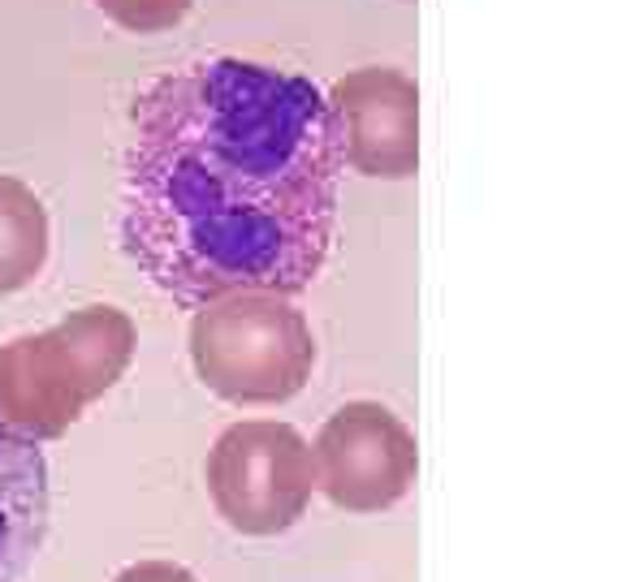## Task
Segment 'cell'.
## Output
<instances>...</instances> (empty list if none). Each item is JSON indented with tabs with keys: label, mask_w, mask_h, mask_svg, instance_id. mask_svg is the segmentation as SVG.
I'll return each instance as SVG.
<instances>
[{
	"label": "cell",
	"mask_w": 622,
	"mask_h": 582,
	"mask_svg": "<svg viewBox=\"0 0 622 582\" xmlns=\"http://www.w3.org/2000/svg\"><path fill=\"white\" fill-rule=\"evenodd\" d=\"M112 582H200L186 565H173V561H139V565H126Z\"/></svg>",
	"instance_id": "cell-10"
},
{
	"label": "cell",
	"mask_w": 622,
	"mask_h": 582,
	"mask_svg": "<svg viewBox=\"0 0 622 582\" xmlns=\"http://www.w3.org/2000/svg\"><path fill=\"white\" fill-rule=\"evenodd\" d=\"M104 18L130 35H160L173 31L195 0H92Z\"/></svg>",
	"instance_id": "cell-9"
},
{
	"label": "cell",
	"mask_w": 622,
	"mask_h": 582,
	"mask_svg": "<svg viewBox=\"0 0 622 582\" xmlns=\"http://www.w3.org/2000/svg\"><path fill=\"white\" fill-rule=\"evenodd\" d=\"M337 126L324 91L243 56L156 78L130 108L117 238L182 306L303 293L337 225Z\"/></svg>",
	"instance_id": "cell-1"
},
{
	"label": "cell",
	"mask_w": 622,
	"mask_h": 582,
	"mask_svg": "<svg viewBox=\"0 0 622 582\" xmlns=\"http://www.w3.org/2000/svg\"><path fill=\"white\" fill-rule=\"evenodd\" d=\"M337 155L346 169L380 182H407L419 169V87L394 65H363L329 91Z\"/></svg>",
	"instance_id": "cell-6"
},
{
	"label": "cell",
	"mask_w": 622,
	"mask_h": 582,
	"mask_svg": "<svg viewBox=\"0 0 622 582\" xmlns=\"http://www.w3.org/2000/svg\"><path fill=\"white\" fill-rule=\"evenodd\" d=\"M311 444L290 423L243 419L225 428L207 453V496L238 535L290 531L311 505Z\"/></svg>",
	"instance_id": "cell-4"
},
{
	"label": "cell",
	"mask_w": 622,
	"mask_h": 582,
	"mask_svg": "<svg viewBox=\"0 0 622 582\" xmlns=\"http://www.w3.org/2000/svg\"><path fill=\"white\" fill-rule=\"evenodd\" d=\"M191 363L200 385L229 406H281L311 380L315 337L286 293H225L191 320Z\"/></svg>",
	"instance_id": "cell-3"
},
{
	"label": "cell",
	"mask_w": 622,
	"mask_h": 582,
	"mask_svg": "<svg viewBox=\"0 0 622 582\" xmlns=\"http://www.w3.org/2000/svg\"><path fill=\"white\" fill-rule=\"evenodd\" d=\"M52 225L44 198L22 177L0 173V298L26 290L49 263Z\"/></svg>",
	"instance_id": "cell-8"
},
{
	"label": "cell",
	"mask_w": 622,
	"mask_h": 582,
	"mask_svg": "<svg viewBox=\"0 0 622 582\" xmlns=\"http://www.w3.org/2000/svg\"><path fill=\"white\" fill-rule=\"evenodd\" d=\"M49 522L52 484L44 449L0 428V582H18L35 565Z\"/></svg>",
	"instance_id": "cell-7"
},
{
	"label": "cell",
	"mask_w": 622,
	"mask_h": 582,
	"mask_svg": "<svg viewBox=\"0 0 622 582\" xmlns=\"http://www.w3.org/2000/svg\"><path fill=\"white\" fill-rule=\"evenodd\" d=\"M315 492L346 514L394 509L419 475L411 428L380 401L337 406L311 444Z\"/></svg>",
	"instance_id": "cell-5"
},
{
	"label": "cell",
	"mask_w": 622,
	"mask_h": 582,
	"mask_svg": "<svg viewBox=\"0 0 622 582\" xmlns=\"http://www.w3.org/2000/svg\"><path fill=\"white\" fill-rule=\"evenodd\" d=\"M135 345V320L117 306H83L0 345V428L35 444L65 436L126 376Z\"/></svg>",
	"instance_id": "cell-2"
}]
</instances>
